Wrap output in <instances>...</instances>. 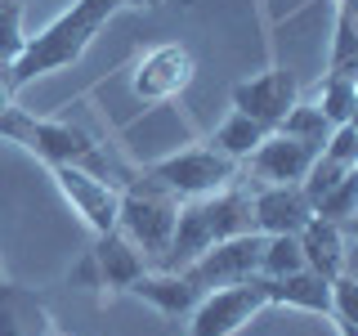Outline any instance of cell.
Instances as JSON below:
<instances>
[{"label": "cell", "mask_w": 358, "mask_h": 336, "mask_svg": "<svg viewBox=\"0 0 358 336\" xmlns=\"http://www.w3.org/2000/svg\"><path fill=\"white\" fill-rule=\"evenodd\" d=\"M121 9V0H76L67 14H59L45 31L22 41L18 59L9 63V85H27L36 81L45 72H59V67H72L81 54L90 50V41H94V31L103 27V22Z\"/></svg>", "instance_id": "cell-1"}, {"label": "cell", "mask_w": 358, "mask_h": 336, "mask_svg": "<svg viewBox=\"0 0 358 336\" xmlns=\"http://www.w3.org/2000/svg\"><path fill=\"white\" fill-rule=\"evenodd\" d=\"M238 233H255V211H251V193L246 188H220L206 197H188L179 202L175 216V238H171V255L166 269H188L201 251H210L224 238H238Z\"/></svg>", "instance_id": "cell-2"}, {"label": "cell", "mask_w": 358, "mask_h": 336, "mask_svg": "<svg viewBox=\"0 0 358 336\" xmlns=\"http://www.w3.org/2000/svg\"><path fill=\"white\" fill-rule=\"evenodd\" d=\"M175 216H179V197L166 184L143 171L139 179H121V216L117 229L139 246L143 260H152L157 269H166L171 255V238H175Z\"/></svg>", "instance_id": "cell-3"}, {"label": "cell", "mask_w": 358, "mask_h": 336, "mask_svg": "<svg viewBox=\"0 0 358 336\" xmlns=\"http://www.w3.org/2000/svg\"><path fill=\"white\" fill-rule=\"evenodd\" d=\"M0 134L5 139L22 144L27 153H36L45 166H85L94 157L99 144L90 139L85 130H76L72 121H50V117H31L9 104L0 112Z\"/></svg>", "instance_id": "cell-4"}, {"label": "cell", "mask_w": 358, "mask_h": 336, "mask_svg": "<svg viewBox=\"0 0 358 336\" xmlns=\"http://www.w3.org/2000/svg\"><path fill=\"white\" fill-rule=\"evenodd\" d=\"M260 309H268L264 274L246 278V283L210 287V291H201L197 309L188 314V332L193 336H233V332H242Z\"/></svg>", "instance_id": "cell-5"}, {"label": "cell", "mask_w": 358, "mask_h": 336, "mask_svg": "<svg viewBox=\"0 0 358 336\" xmlns=\"http://www.w3.org/2000/svg\"><path fill=\"white\" fill-rule=\"evenodd\" d=\"M148 175L157 184H166L179 202L188 197H206V193H220L238 179V162L224 157L220 148H184L175 157H162V162L148 166Z\"/></svg>", "instance_id": "cell-6"}, {"label": "cell", "mask_w": 358, "mask_h": 336, "mask_svg": "<svg viewBox=\"0 0 358 336\" xmlns=\"http://www.w3.org/2000/svg\"><path fill=\"white\" fill-rule=\"evenodd\" d=\"M260 255H264V233H238V238H224L210 251H201L188 269L179 274L188 278L197 291L210 287H229V283H246V278L260 274Z\"/></svg>", "instance_id": "cell-7"}, {"label": "cell", "mask_w": 358, "mask_h": 336, "mask_svg": "<svg viewBox=\"0 0 358 336\" xmlns=\"http://www.w3.org/2000/svg\"><path fill=\"white\" fill-rule=\"evenodd\" d=\"M54 184H59V193L72 202V211L81 216L90 229L99 233H112L117 229V216H121V184H112V179H99L81 171V166H50Z\"/></svg>", "instance_id": "cell-8"}, {"label": "cell", "mask_w": 358, "mask_h": 336, "mask_svg": "<svg viewBox=\"0 0 358 336\" xmlns=\"http://www.w3.org/2000/svg\"><path fill=\"white\" fill-rule=\"evenodd\" d=\"M193 76H197L193 50L179 45V41H166V45H157V50L143 54V63L134 67L130 90H134V99H143V104H166V99L179 94V90L193 85Z\"/></svg>", "instance_id": "cell-9"}, {"label": "cell", "mask_w": 358, "mask_h": 336, "mask_svg": "<svg viewBox=\"0 0 358 336\" xmlns=\"http://www.w3.org/2000/svg\"><path fill=\"white\" fill-rule=\"evenodd\" d=\"M296 104H300V85H296V76H291V72H282V67H268V72L251 76V81L233 85V108L246 112V117H255L268 130L282 126V117Z\"/></svg>", "instance_id": "cell-10"}, {"label": "cell", "mask_w": 358, "mask_h": 336, "mask_svg": "<svg viewBox=\"0 0 358 336\" xmlns=\"http://www.w3.org/2000/svg\"><path fill=\"white\" fill-rule=\"evenodd\" d=\"M251 211H255V233H300L313 216L309 197L300 184H260L251 193Z\"/></svg>", "instance_id": "cell-11"}, {"label": "cell", "mask_w": 358, "mask_h": 336, "mask_svg": "<svg viewBox=\"0 0 358 336\" xmlns=\"http://www.w3.org/2000/svg\"><path fill=\"white\" fill-rule=\"evenodd\" d=\"M322 148H313V144L305 139H291V134H268V139L255 148L246 162H251L255 179H264V184H300V179L309 175L313 157H318Z\"/></svg>", "instance_id": "cell-12"}, {"label": "cell", "mask_w": 358, "mask_h": 336, "mask_svg": "<svg viewBox=\"0 0 358 336\" xmlns=\"http://www.w3.org/2000/svg\"><path fill=\"white\" fill-rule=\"evenodd\" d=\"M130 296L148 300V305L157 314H166V318H188V314L197 309L201 291L188 283L184 274H175V269H143V274L130 283Z\"/></svg>", "instance_id": "cell-13"}, {"label": "cell", "mask_w": 358, "mask_h": 336, "mask_svg": "<svg viewBox=\"0 0 358 336\" xmlns=\"http://www.w3.org/2000/svg\"><path fill=\"white\" fill-rule=\"evenodd\" d=\"M90 260H94V269H99V287H112V291H130V283L143 274L139 246H134L121 229L99 233V242H94V251H90Z\"/></svg>", "instance_id": "cell-14"}, {"label": "cell", "mask_w": 358, "mask_h": 336, "mask_svg": "<svg viewBox=\"0 0 358 336\" xmlns=\"http://www.w3.org/2000/svg\"><path fill=\"white\" fill-rule=\"evenodd\" d=\"M50 309L31 287L5 283L0 278V336H50Z\"/></svg>", "instance_id": "cell-15"}, {"label": "cell", "mask_w": 358, "mask_h": 336, "mask_svg": "<svg viewBox=\"0 0 358 336\" xmlns=\"http://www.w3.org/2000/svg\"><path fill=\"white\" fill-rule=\"evenodd\" d=\"M300 238V251H305V265L313 274H322L327 283L341 278V265H345V229L336 220H322V216H309V224L296 233Z\"/></svg>", "instance_id": "cell-16"}, {"label": "cell", "mask_w": 358, "mask_h": 336, "mask_svg": "<svg viewBox=\"0 0 358 336\" xmlns=\"http://www.w3.org/2000/svg\"><path fill=\"white\" fill-rule=\"evenodd\" d=\"M268 283V305H291V309H309V314H331V283L313 269H296L287 278H264Z\"/></svg>", "instance_id": "cell-17"}, {"label": "cell", "mask_w": 358, "mask_h": 336, "mask_svg": "<svg viewBox=\"0 0 358 336\" xmlns=\"http://www.w3.org/2000/svg\"><path fill=\"white\" fill-rule=\"evenodd\" d=\"M268 126H260V121L255 117H246V112H238L233 108L229 117H224V126L215 130V139H210V148H220L224 157H233V162H246V157H251L255 148H260V144L268 139Z\"/></svg>", "instance_id": "cell-18"}, {"label": "cell", "mask_w": 358, "mask_h": 336, "mask_svg": "<svg viewBox=\"0 0 358 336\" xmlns=\"http://www.w3.org/2000/svg\"><path fill=\"white\" fill-rule=\"evenodd\" d=\"M305 269V251H300V238L296 233H264V255H260V274L264 278H287Z\"/></svg>", "instance_id": "cell-19"}, {"label": "cell", "mask_w": 358, "mask_h": 336, "mask_svg": "<svg viewBox=\"0 0 358 336\" xmlns=\"http://www.w3.org/2000/svg\"><path fill=\"white\" fill-rule=\"evenodd\" d=\"M354 99H358V81H350V76H322L318 85V112L331 121V126H345L354 112Z\"/></svg>", "instance_id": "cell-20"}, {"label": "cell", "mask_w": 358, "mask_h": 336, "mask_svg": "<svg viewBox=\"0 0 358 336\" xmlns=\"http://www.w3.org/2000/svg\"><path fill=\"white\" fill-rule=\"evenodd\" d=\"M278 134H291V139H305V144H313V148H322V144H327V134H331V121L318 112V104H296L282 117Z\"/></svg>", "instance_id": "cell-21"}, {"label": "cell", "mask_w": 358, "mask_h": 336, "mask_svg": "<svg viewBox=\"0 0 358 336\" xmlns=\"http://www.w3.org/2000/svg\"><path fill=\"white\" fill-rule=\"evenodd\" d=\"M313 216L336 220V224H345L350 216H358V184H354V171L345 175L341 184L331 188V193H322L318 202H313Z\"/></svg>", "instance_id": "cell-22"}, {"label": "cell", "mask_w": 358, "mask_h": 336, "mask_svg": "<svg viewBox=\"0 0 358 336\" xmlns=\"http://www.w3.org/2000/svg\"><path fill=\"white\" fill-rule=\"evenodd\" d=\"M22 5L18 0H0V63H14L22 50Z\"/></svg>", "instance_id": "cell-23"}, {"label": "cell", "mask_w": 358, "mask_h": 336, "mask_svg": "<svg viewBox=\"0 0 358 336\" xmlns=\"http://www.w3.org/2000/svg\"><path fill=\"white\" fill-rule=\"evenodd\" d=\"M322 157H331L336 166H345V171H354L358 166V130L345 121V126H331L327 144H322Z\"/></svg>", "instance_id": "cell-24"}, {"label": "cell", "mask_w": 358, "mask_h": 336, "mask_svg": "<svg viewBox=\"0 0 358 336\" xmlns=\"http://www.w3.org/2000/svg\"><path fill=\"white\" fill-rule=\"evenodd\" d=\"M341 278H354L358 283V238L345 233V265H341Z\"/></svg>", "instance_id": "cell-25"}, {"label": "cell", "mask_w": 358, "mask_h": 336, "mask_svg": "<svg viewBox=\"0 0 358 336\" xmlns=\"http://www.w3.org/2000/svg\"><path fill=\"white\" fill-rule=\"evenodd\" d=\"M14 104V85H9V63H0V112Z\"/></svg>", "instance_id": "cell-26"}, {"label": "cell", "mask_w": 358, "mask_h": 336, "mask_svg": "<svg viewBox=\"0 0 358 336\" xmlns=\"http://www.w3.org/2000/svg\"><path fill=\"white\" fill-rule=\"evenodd\" d=\"M121 5H130V9H157L162 0H121Z\"/></svg>", "instance_id": "cell-27"}, {"label": "cell", "mask_w": 358, "mask_h": 336, "mask_svg": "<svg viewBox=\"0 0 358 336\" xmlns=\"http://www.w3.org/2000/svg\"><path fill=\"white\" fill-rule=\"evenodd\" d=\"M350 126L358 130V99H354V112H350Z\"/></svg>", "instance_id": "cell-28"}, {"label": "cell", "mask_w": 358, "mask_h": 336, "mask_svg": "<svg viewBox=\"0 0 358 336\" xmlns=\"http://www.w3.org/2000/svg\"><path fill=\"white\" fill-rule=\"evenodd\" d=\"M354 184H358V166H354Z\"/></svg>", "instance_id": "cell-29"}, {"label": "cell", "mask_w": 358, "mask_h": 336, "mask_svg": "<svg viewBox=\"0 0 358 336\" xmlns=\"http://www.w3.org/2000/svg\"><path fill=\"white\" fill-rule=\"evenodd\" d=\"M0 278H5V265H0Z\"/></svg>", "instance_id": "cell-30"}, {"label": "cell", "mask_w": 358, "mask_h": 336, "mask_svg": "<svg viewBox=\"0 0 358 336\" xmlns=\"http://www.w3.org/2000/svg\"><path fill=\"white\" fill-rule=\"evenodd\" d=\"M50 336H54V332H50Z\"/></svg>", "instance_id": "cell-31"}]
</instances>
